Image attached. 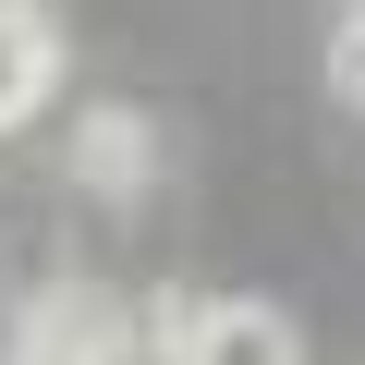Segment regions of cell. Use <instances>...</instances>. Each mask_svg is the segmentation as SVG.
Masks as SVG:
<instances>
[{
  "mask_svg": "<svg viewBox=\"0 0 365 365\" xmlns=\"http://www.w3.org/2000/svg\"><path fill=\"white\" fill-rule=\"evenodd\" d=\"M86 170L110 182V195H134V170H146V134H134L122 110H110V122H86Z\"/></svg>",
  "mask_w": 365,
  "mask_h": 365,
  "instance_id": "cell-4",
  "label": "cell"
},
{
  "mask_svg": "<svg viewBox=\"0 0 365 365\" xmlns=\"http://www.w3.org/2000/svg\"><path fill=\"white\" fill-rule=\"evenodd\" d=\"M98 341H110V317H98L86 292H61V304L25 317V353H98Z\"/></svg>",
  "mask_w": 365,
  "mask_h": 365,
  "instance_id": "cell-3",
  "label": "cell"
},
{
  "mask_svg": "<svg viewBox=\"0 0 365 365\" xmlns=\"http://www.w3.org/2000/svg\"><path fill=\"white\" fill-rule=\"evenodd\" d=\"M13 13H37V0H0V25H13Z\"/></svg>",
  "mask_w": 365,
  "mask_h": 365,
  "instance_id": "cell-6",
  "label": "cell"
},
{
  "mask_svg": "<svg viewBox=\"0 0 365 365\" xmlns=\"http://www.w3.org/2000/svg\"><path fill=\"white\" fill-rule=\"evenodd\" d=\"M195 353H304V329L280 317V304H195Z\"/></svg>",
  "mask_w": 365,
  "mask_h": 365,
  "instance_id": "cell-2",
  "label": "cell"
},
{
  "mask_svg": "<svg viewBox=\"0 0 365 365\" xmlns=\"http://www.w3.org/2000/svg\"><path fill=\"white\" fill-rule=\"evenodd\" d=\"M49 86H61V37H49V13H13V25H0V134L37 122Z\"/></svg>",
  "mask_w": 365,
  "mask_h": 365,
  "instance_id": "cell-1",
  "label": "cell"
},
{
  "mask_svg": "<svg viewBox=\"0 0 365 365\" xmlns=\"http://www.w3.org/2000/svg\"><path fill=\"white\" fill-rule=\"evenodd\" d=\"M353 13H365V0H353Z\"/></svg>",
  "mask_w": 365,
  "mask_h": 365,
  "instance_id": "cell-7",
  "label": "cell"
},
{
  "mask_svg": "<svg viewBox=\"0 0 365 365\" xmlns=\"http://www.w3.org/2000/svg\"><path fill=\"white\" fill-rule=\"evenodd\" d=\"M329 73H341V86L365 98V13H341V37H329Z\"/></svg>",
  "mask_w": 365,
  "mask_h": 365,
  "instance_id": "cell-5",
  "label": "cell"
}]
</instances>
